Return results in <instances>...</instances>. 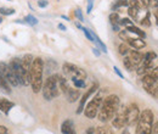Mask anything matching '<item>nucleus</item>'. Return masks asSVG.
I'll return each instance as SVG.
<instances>
[{"label": "nucleus", "mask_w": 158, "mask_h": 134, "mask_svg": "<svg viewBox=\"0 0 158 134\" xmlns=\"http://www.w3.org/2000/svg\"><path fill=\"white\" fill-rule=\"evenodd\" d=\"M119 105H120V100L117 95L111 94V95L106 96L102 100V104L100 106V110L98 112V117L101 122H108L113 118L114 114L117 112Z\"/></svg>", "instance_id": "obj_1"}, {"label": "nucleus", "mask_w": 158, "mask_h": 134, "mask_svg": "<svg viewBox=\"0 0 158 134\" xmlns=\"http://www.w3.org/2000/svg\"><path fill=\"white\" fill-rule=\"evenodd\" d=\"M43 71H44V62L40 58H33L31 71H29V84L32 85L33 93H39L43 87Z\"/></svg>", "instance_id": "obj_2"}, {"label": "nucleus", "mask_w": 158, "mask_h": 134, "mask_svg": "<svg viewBox=\"0 0 158 134\" xmlns=\"http://www.w3.org/2000/svg\"><path fill=\"white\" fill-rule=\"evenodd\" d=\"M41 90H43L44 99H46V100H52L54 97L59 96L61 94L59 87V75H52L49 77L45 80V83L43 84Z\"/></svg>", "instance_id": "obj_3"}, {"label": "nucleus", "mask_w": 158, "mask_h": 134, "mask_svg": "<svg viewBox=\"0 0 158 134\" xmlns=\"http://www.w3.org/2000/svg\"><path fill=\"white\" fill-rule=\"evenodd\" d=\"M153 124V112L150 109L140 112L136 122V134H150Z\"/></svg>", "instance_id": "obj_4"}, {"label": "nucleus", "mask_w": 158, "mask_h": 134, "mask_svg": "<svg viewBox=\"0 0 158 134\" xmlns=\"http://www.w3.org/2000/svg\"><path fill=\"white\" fill-rule=\"evenodd\" d=\"M102 90H100L96 95L94 96L86 105V107H84V115L86 116L88 118L93 119L98 116V112L100 110V106L102 104Z\"/></svg>", "instance_id": "obj_5"}, {"label": "nucleus", "mask_w": 158, "mask_h": 134, "mask_svg": "<svg viewBox=\"0 0 158 134\" xmlns=\"http://www.w3.org/2000/svg\"><path fill=\"white\" fill-rule=\"evenodd\" d=\"M62 70H63V73L67 77H69L72 80H76V79H83V80H85L86 77H88L86 72L83 68L78 67L77 65L69 63V62L63 63Z\"/></svg>", "instance_id": "obj_6"}, {"label": "nucleus", "mask_w": 158, "mask_h": 134, "mask_svg": "<svg viewBox=\"0 0 158 134\" xmlns=\"http://www.w3.org/2000/svg\"><path fill=\"white\" fill-rule=\"evenodd\" d=\"M9 67H10V70L14 72L15 77L17 78L20 85H28V84H29V79L24 76L23 70H22V67H21L20 58H12V60L10 61V63H9Z\"/></svg>", "instance_id": "obj_7"}, {"label": "nucleus", "mask_w": 158, "mask_h": 134, "mask_svg": "<svg viewBox=\"0 0 158 134\" xmlns=\"http://www.w3.org/2000/svg\"><path fill=\"white\" fill-rule=\"evenodd\" d=\"M142 85L143 89L152 96L158 95V77H155L150 73H146L142 76Z\"/></svg>", "instance_id": "obj_8"}, {"label": "nucleus", "mask_w": 158, "mask_h": 134, "mask_svg": "<svg viewBox=\"0 0 158 134\" xmlns=\"http://www.w3.org/2000/svg\"><path fill=\"white\" fill-rule=\"evenodd\" d=\"M125 111H127V106L124 105H119L117 112L114 114L113 118H112V126L117 129L124 128L127 126V116H125Z\"/></svg>", "instance_id": "obj_9"}, {"label": "nucleus", "mask_w": 158, "mask_h": 134, "mask_svg": "<svg viewBox=\"0 0 158 134\" xmlns=\"http://www.w3.org/2000/svg\"><path fill=\"white\" fill-rule=\"evenodd\" d=\"M125 116H127V126H134L136 124L140 116V110L136 104H130L127 106V111H125Z\"/></svg>", "instance_id": "obj_10"}, {"label": "nucleus", "mask_w": 158, "mask_h": 134, "mask_svg": "<svg viewBox=\"0 0 158 134\" xmlns=\"http://www.w3.org/2000/svg\"><path fill=\"white\" fill-rule=\"evenodd\" d=\"M0 72L2 73V76L6 78V80H7V83H9L10 85H12V87H17V85H19L17 78L15 77L14 72L10 70V67H9L7 63L0 62Z\"/></svg>", "instance_id": "obj_11"}, {"label": "nucleus", "mask_w": 158, "mask_h": 134, "mask_svg": "<svg viewBox=\"0 0 158 134\" xmlns=\"http://www.w3.org/2000/svg\"><path fill=\"white\" fill-rule=\"evenodd\" d=\"M98 88H99V84L98 83H94L93 85H91V88L83 95V97L80 99V102H79V106H78V110H77V114H81L83 112V110H84V107H85V104H86V101H88V99L90 97V96L93 95L96 90H98Z\"/></svg>", "instance_id": "obj_12"}, {"label": "nucleus", "mask_w": 158, "mask_h": 134, "mask_svg": "<svg viewBox=\"0 0 158 134\" xmlns=\"http://www.w3.org/2000/svg\"><path fill=\"white\" fill-rule=\"evenodd\" d=\"M33 56L31 54H27L24 55L23 58H21V67L23 70V73L24 76L29 79V71H31V66H32V62H33Z\"/></svg>", "instance_id": "obj_13"}, {"label": "nucleus", "mask_w": 158, "mask_h": 134, "mask_svg": "<svg viewBox=\"0 0 158 134\" xmlns=\"http://www.w3.org/2000/svg\"><path fill=\"white\" fill-rule=\"evenodd\" d=\"M125 41H127L128 45H130L135 50L143 49L146 46V43H145V40L142 38H130V37H128V38L125 39Z\"/></svg>", "instance_id": "obj_14"}, {"label": "nucleus", "mask_w": 158, "mask_h": 134, "mask_svg": "<svg viewBox=\"0 0 158 134\" xmlns=\"http://www.w3.org/2000/svg\"><path fill=\"white\" fill-rule=\"evenodd\" d=\"M61 132H62V134H76L73 121L66 119V121L62 123V126H61Z\"/></svg>", "instance_id": "obj_15"}, {"label": "nucleus", "mask_w": 158, "mask_h": 134, "mask_svg": "<svg viewBox=\"0 0 158 134\" xmlns=\"http://www.w3.org/2000/svg\"><path fill=\"white\" fill-rule=\"evenodd\" d=\"M128 58L131 60V62L135 65V66H139L141 62H142V60H143V54H141V53H139L138 50H130L129 53H128Z\"/></svg>", "instance_id": "obj_16"}, {"label": "nucleus", "mask_w": 158, "mask_h": 134, "mask_svg": "<svg viewBox=\"0 0 158 134\" xmlns=\"http://www.w3.org/2000/svg\"><path fill=\"white\" fill-rule=\"evenodd\" d=\"M14 106H15V104L9 101L7 99H0V111L4 112L5 115H7Z\"/></svg>", "instance_id": "obj_17"}, {"label": "nucleus", "mask_w": 158, "mask_h": 134, "mask_svg": "<svg viewBox=\"0 0 158 134\" xmlns=\"http://www.w3.org/2000/svg\"><path fill=\"white\" fill-rule=\"evenodd\" d=\"M79 90L78 89H73V88H68V90L66 92V96L68 99L69 102H74L79 99Z\"/></svg>", "instance_id": "obj_18"}, {"label": "nucleus", "mask_w": 158, "mask_h": 134, "mask_svg": "<svg viewBox=\"0 0 158 134\" xmlns=\"http://www.w3.org/2000/svg\"><path fill=\"white\" fill-rule=\"evenodd\" d=\"M127 31L129 32V33H134V34H138L140 38H146V33L143 32V31H141L140 28H138V27H135L134 24L133 26H130V27H127Z\"/></svg>", "instance_id": "obj_19"}, {"label": "nucleus", "mask_w": 158, "mask_h": 134, "mask_svg": "<svg viewBox=\"0 0 158 134\" xmlns=\"http://www.w3.org/2000/svg\"><path fill=\"white\" fill-rule=\"evenodd\" d=\"M0 89L6 92V93H11V89H10V84L7 83L6 78L2 76V73L0 72Z\"/></svg>", "instance_id": "obj_20"}, {"label": "nucleus", "mask_w": 158, "mask_h": 134, "mask_svg": "<svg viewBox=\"0 0 158 134\" xmlns=\"http://www.w3.org/2000/svg\"><path fill=\"white\" fill-rule=\"evenodd\" d=\"M94 134H113V131L107 126H101V127L96 128Z\"/></svg>", "instance_id": "obj_21"}, {"label": "nucleus", "mask_w": 158, "mask_h": 134, "mask_svg": "<svg viewBox=\"0 0 158 134\" xmlns=\"http://www.w3.org/2000/svg\"><path fill=\"white\" fill-rule=\"evenodd\" d=\"M123 65H124V67L129 71V72H131V71H134L135 70V65L131 62V60L128 58H124V60H123Z\"/></svg>", "instance_id": "obj_22"}, {"label": "nucleus", "mask_w": 158, "mask_h": 134, "mask_svg": "<svg viewBox=\"0 0 158 134\" xmlns=\"http://www.w3.org/2000/svg\"><path fill=\"white\" fill-rule=\"evenodd\" d=\"M139 22H140V24H141L142 27H150V26H151V21H150V12H147V14H146V16H145V17H142Z\"/></svg>", "instance_id": "obj_23"}, {"label": "nucleus", "mask_w": 158, "mask_h": 134, "mask_svg": "<svg viewBox=\"0 0 158 134\" xmlns=\"http://www.w3.org/2000/svg\"><path fill=\"white\" fill-rule=\"evenodd\" d=\"M128 14H129V16H130L131 19H138V16H139V9H136V7H134V6H129Z\"/></svg>", "instance_id": "obj_24"}, {"label": "nucleus", "mask_w": 158, "mask_h": 134, "mask_svg": "<svg viewBox=\"0 0 158 134\" xmlns=\"http://www.w3.org/2000/svg\"><path fill=\"white\" fill-rule=\"evenodd\" d=\"M24 23H28L31 26H35V24H38V19H35L33 15H28V16L24 17Z\"/></svg>", "instance_id": "obj_25"}, {"label": "nucleus", "mask_w": 158, "mask_h": 134, "mask_svg": "<svg viewBox=\"0 0 158 134\" xmlns=\"http://www.w3.org/2000/svg\"><path fill=\"white\" fill-rule=\"evenodd\" d=\"M16 11L15 9H6V7H0V15L2 16H11L14 15Z\"/></svg>", "instance_id": "obj_26"}, {"label": "nucleus", "mask_w": 158, "mask_h": 134, "mask_svg": "<svg viewBox=\"0 0 158 134\" xmlns=\"http://www.w3.org/2000/svg\"><path fill=\"white\" fill-rule=\"evenodd\" d=\"M81 31L84 32V34H85V37L89 39L90 41H95V37H94V33L90 31V29H88V28H85V27H81Z\"/></svg>", "instance_id": "obj_27"}, {"label": "nucleus", "mask_w": 158, "mask_h": 134, "mask_svg": "<svg viewBox=\"0 0 158 134\" xmlns=\"http://www.w3.org/2000/svg\"><path fill=\"white\" fill-rule=\"evenodd\" d=\"M118 50H119V54H120V55H128V53L130 51L128 44H120L118 48Z\"/></svg>", "instance_id": "obj_28"}, {"label": "nucleus", "mask_w": 158, "mask_h": 134, "mask_svg": "<svg viewBox=\"0 0 158 134\" xmlns=\"http://www.w3.org/2000/svg\"><path fill=\"white\" fill-rule=\"evenodd\" d=\"M157 58V54L155 51H147L146 54H143V58L145 60H148V61H153Z\"/></svg>", "instance_id": "obj_29"}, {"label": "nucleus", "mask_w": 158, "mask_h": 134, "mask_svg": "<svg viewBox=\"0 0 158 134\" xmlns=\"http://www.w3.org/2000/svg\"><path fill=\"white\" fill-rule=\"evenodd\" d=\"M118 24H122V26H124V27H130V26H133L134 23H133V21L130 19H119Z\"/></svg>", "instance_id": "obj_30"}, {"label": "nucleus", "mask_w": 158, "mask_h": 134, "mask_svg": "<svg viewBox=\"0 0 158 134\" xmlns=\"http://www.w3.org/2000/svg\"><path fill=\"white\" fill-rule=\"evenodd\" d=\"M119 19H119L118 14H116V12H113V14L110 15V21H111L112 24H118Z\"/></svg>", "instance_id": "obj_31"}, {"label": "nucleus", "mask_w": 158, "mask_h": 134, "mask_svg": "<svg viewBox=\"0 0 158 134\" xmlns=\"http://www.w3.org/2000/svg\"><path fill=\"white\" fill-rule=\"evenodd\" d=\"M94 37H95V41L99 44V46L101 48V50H102L103 53H107V48H106V45H105V44H103V43L100 40V38L98 37V36H95V34H94Z\"/></svg>", "instance_id": "obj_32"}, {"label": "nucleus", "mask_w": 158, "mask_h": 134, "mask_svg": "<svg viewBox=\"0 0 158 134\" xmlns=\"http://www.w3.org/2000/svg\"><path fill=\"white\" fill-rule=\"evenodd\" d=\"M74 87L76 88H85V82L83 79H76V80H72Z\"/></svg>", "instance_id": "obj_33"}, {"label": "nucleus", "mask_w": 158, "mask_h": 134, "mask_svg": "<svg viewBox=\"0 0 158 134\" xmlns=\"http://www.w3.org/2000/svg\"><path fill=\"white\" fill-rule=\"evenodd\" d=\"M129 1L128 0H117L114 4V7H119V6H128Z\"/></svg>", "instance_id": "obj_34"}, {"label": "nucleus", "mask_w": 158, "mask_h": 134, "mask_svg": "<svg viewBox=\"0 0 158 134\" xmlns=\"http://www.w3.org/2000/svg\"><path fill=\"white\" fill-rule=\"evenodd\" d=\"M93 6H94V0H88V7H86V12L88 14H91Z\"/></svg>", "instance_id": "obj_35"}, {"label": "nucleus", "mask_w": 158, "mask_h": 134, "mask_svg": "<svg viewBox=\"0 0 158 134\" xmlns=\"http://www.w3.org/2000/svg\"><path fill=\"white\" fill-rule=\"evenodd\" d=\"M150 134H158V121L157 122H155L153 124H152V128H151V132Z\"/></svg>", "instance_id": "obj_36"}, {"label": "nucleus", "mask_w": 158, "mask_h": 134, "mask_svg": "<svg viewBox=\"0 0 158 134\" xmlns=\"http://www.w3.org/2000/svg\"><path fill=\"white\" fill-rule=\"evenodd\" d=\"M76 16L78 17V19L80 22L84 21V17H83V14H81V10H80V9H77V10H76Z\"/></svg>", "instance_id": "obj_37"}, {"label": "nucleus", "mask_w": 158, "mask_h": 134, "mask_svg": "<svg viewBox=\"0 0 158 134\" xmlns=\"http://www.w3.org/2000/svg\"><path fill=\"white\" fill-rule=\"evenodd\" d=\"M48 5H49V1H48V0H39V1H38V6L41 7V9H43V7H46Z\"/></svg>", "instance_id": "obj_38"}, {"label": "nucleus", "mask_w": 158, "mask_h": 134, "mask_svg": "<svg viewBox=\"0 0 158 134\" xmlns=\"http://www.w3.org/2000/svg\"><path fill=\"white\" fill-rule=\"evenodd\" d=\"M148 73L152 75V76H155V77H158V67H152V70H151Z\"/></svg>", "instance_id": "obj_39"}, {"label": "nucleus", "mask_w": 158, "mask_h": 134, "mask_svg": "<svg viewBox=\"0 0 158 134\" xmlns=\"http://www.w3.org/2000/svg\"><path fill=\"white\" fill-rule=\"evenodd\" d=\"M148 6H151V7H158V0H150Z\"/></svg>", "instance_id": "obj_40"}, {"label": "nucleus", "mask_w": 158, "mask_h": 134, "mask_svg": "<svg viewBox=\"0 0 158 134\" xmlns=\"http://www.w3.org/2000/svg\"><path fill=\"white\" fill-rule=\"evenodd\" d=\"M0 134H9V129L5 126H0Z\"/></svg>", "instance_id": "obj_41"}, {"label": "nucleus", "mask_w": 158, "mask_h": 134, "mask_svg": "<svg viewBox=\"0 0 158 134\" xmlns=\"http://www.w3.org/2000/svg\"><path fill=\"white\" fill-rule=\"evenodd\" d=\"M113 70H114V72H116V73H117V75H118V76L120 77V78H124V76H123V73H122V72L119 71L118 67H116V66H114V67H113Z\"/></svg>", "instance_id": "obj_42"}, {"label": "nucleus", "mask_w": 158, "mask_h": 134, "mask_svg": "<svg viewBox=\"0 0 158 134\" xmlns=\"http://www.w3.org/2000/svg\"><path fill=\"white\" fill-rule=\"evenodd\" d=\"M94 133H95V128L94 127H89L86 129V132H85V134H94Z\"/></svg>", "instance_id": "obj_43"}, {"label": "nucleus", "mask_w": 158, "mask_h": 134, "mask_svg": "<svg viewBox=\"0 0 158 134\" xmlns=\"http://www.w3.org/2000/svg\"><path fill=\"white\" fill-rule=\"evenodd\" d=\"M93 53H94L96 56H100V51H99V49H98V48H94V49H93Z\"/></svg>", "instance_id": "obj_44"}, {"label": "nucleus", "mask_w": 158, "mask_h": 134, "mask_svg": "<svg viewBox=\"0 0 158 134\" xmlns=\"http://www.w3.org/2000/svg\"><path fill=\"white\" fill-rule=\"evenodd\" d=\"M59 28L61 29V31H67V28H66V26H63L62 23H60L59 24Z\"/></svg>", "instance_id": "obj_45"}, {"label": "nucleus", "mask_w": 158, "mask_h": 134, "mask_svg": "<svg viewBox=\"0 0 158 134\" xmlns=\"http://www.w3.org/2000/svg\"><path fill=\"white\" fill-rule=\"evenodd\" d=\"M122 134H130V132H129V129H124Z\"/></svg>", "instance_id": "obj_46"}, {"label": "nucleus", "mask_w": 158, "mask_h": 134, "mask_svg": "<svg viewBox=\"0 0 158 134\" xmlns=\"http://www.w3.org/2000/svg\"><path fill=\"white\" fill-rule=\"evenodd\" d=\"M155 16H156V19H157V24H158V14H157V12L155 14Z\"/></svg>", "instance_id": "obj_47"}, {"label": "nucleus", "mask_w": 158, "mask_h": 134, "mask_svg": "<svg viewBox=\"0 0 158 134\" xmlns=\"http://www.w3.org/2000/svg\"><path fill=\"white\" fill-rule=\"evenodd\" d=\"M1 22H2V17H1V16H0V23H1Z\"/></svg>", "instance_id": "obj_48"}, {"label": "nucleus", "mask_w": 158, "mask_h": 134, "mask_svg": "<svg viewBox=\"0 0 158 134\" xmlns=\"http://www.w3.org/2000/svg\"><path fill=\"white\" fill-rule=\"evenodd\" d=\"M156 12H157V14H158V10H157V11H156Z\"/></svg>", "instance_id": "obj_49"}, {"label": "nucleus", "mask_w": 158, "mask_h": 134, "mask_svg": "<svg viewBox=\"0 0 158 134\" xmlns=\"http://www.w3.org/2000/svg\"><path fill=\"white\" fill-rule=\"evenodd\" d=\"M9 1H10V0H9Z\"/></svg>", "instance_id": "obj_50"}, {"label": "nucleus", "mask_w": 158, "mask_h": 134, "mask_svg": "<svg viewBox=\"0 0 158 134\" xmlns=\"http://www.w3.org/2000/svg\"><path fill=\"white\" fill-rule=\"evenodd\" d=\"M157 96H158V95H157Z\"/></svg>", "instance_id": "obj_51"}]
</instances>
